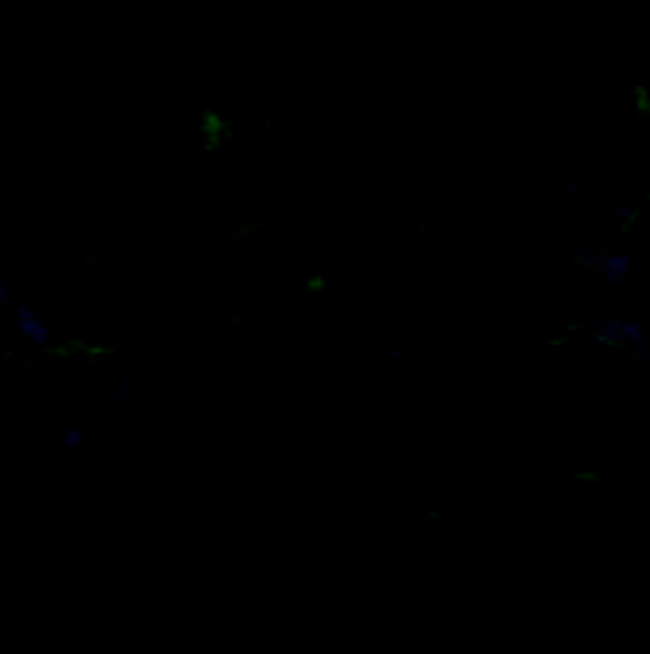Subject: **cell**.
Returning <instances> with one entry per match:
<instances>
[{
	"label": "cell",
	"mask_w": 650,
	"mask_h": 654,
	"mask_svg": "<svg viewBox=\"0 0 650 654\" xmlns=\"http://www.w3.org/2000/svg\"><path fill=\"white\" fill-rule=\"evenodd\" d=\"M40 353L47 361H110L118 353V345H106V341H91L83 333H67L63 341H40Z\"/></svg>",
	"instance_id": "6da1fadb"
},
{
	"label": "cell",
	"mask_w": 650,
	"mask_h": 654,
	"mask_svg": "<svg viewBox=\"0 0 650 654\" xmlns=\"http://www.w3.org/2000/svg\"><path fill=\"white\" fill-rule=\"evenodd\" d=\"M196 138H200V153H208V157L224 153V149L235 141L232 118H228L224 110H216V106H200V118H196Z\"/></svg>",
	"instance_id": "7a4b0ae2"
},
{
	"label": "cell",
	"mask_w": 650,
	"mask_h": 654,
	"mask_svg": "<svg viewBox=\"0 0 650 654\" xmlns=\"http://www.w3.org/2000/svg\"><path fill=\"white\" fill-rule=\"evenodd\" d=\"M302 290H306L310 298H322L325 290H329V275H325V271H310V275L302 279Z\"/></svg>",
	"instance_id": "277c9868"
},
{
	"label": "cell",
	"mask_w": 650,
	"mask_h": 654,
	"mask_svg": "<svg viewBox=\"0 0 650 654\" xmlns=\"http://www.w3.org/2000/svg\"><path fill=\"white\" fill-rule=\"evenodd\" d=\"M259 228H263L259 220H251V224H239V228H232V243H243L247 235H251V232H259Z\"/></svg>",
	"instance_id": "5b68a950"
},
{
	"label": "cell",
	"mask_w": 650,
	"mask_h": 654,
	"mask_svg": "<svg viewBox=\"0 0 650 654\" xmlns=\"http://www.w3.org/2000/svg\"><path fill=\"white\" fill-rule=\"evenodd\" d=\"M631 106H635V114H639V122H650V87L647 83H631Z\"/></svg>",
	"instance_id": "3957f363"
},
{
	"label": "cell",
	"mask_w": 650,
	"mask_h": 654,
	"mask_svg": "<svg viewBox=\"0 0 650 654\" xmlns=\"http://www.w3.org/2000/svg\"><path fill=\"white\" fill-rule=\"evenodd\" d=\"M572 478H576V482H584V486H596V482H600V474H596V470H576Z\"/></svg>",
	"instance_id": "8992f818"
}]
</instances>
